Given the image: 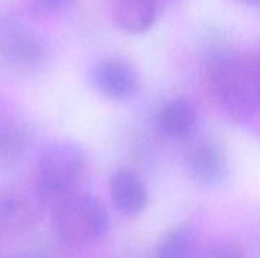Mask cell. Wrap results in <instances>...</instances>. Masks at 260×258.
<instances>
[{
    "instance_id": "14",
    "label": "cell",
    "mask_w": 260,
    "mask_h": 258,
    "mask_svg": "<svg viewBox=\"0 0 260 258\" xmlns=\"http://www.w3.org/2000/svg\"><path fill=\"white\" fill-rule=\"evenodd\" d=\"M238 2L248 8H260V0H238Z\"/></svg>"
},
{
    "instance_id": "1",
    "label": "cell",
    "mask_w": 260,
    "mask_h": 258,
    "mask_svg": "<svg viewBox=\"0 0 260 258\" xmlns=\"http://www.w3.org/2000/svg\"><path fill=\"white\" fill-rule=\"evenodd\" d=\"M213 97L219 108L235 120L260 111V50L224 56L216 61L210 76Z\"/></svg>"
},
{
    "instance_id": "7",
    "label": "cell",
    "mask_w": 260,
    "mask_h": 258,
    "mask_svg": "<svg viewBox=\"0 0 260 258\" xmlns=\"http://www.w3.org/2000/svg\"><path fill=\"white\" fill-rule=\"evenodd\" d=\"M110 195L114 208L123 216H137L148 205V189L131 169L120 167L110 178Z\"/></svg>"
},
{
    "instance_id": "10",
    "label": "cell",
    "mask_w": 260,
    "mask_h": 258,
    "mask_svg": "<svg viewBox=\"0 0 260 258\" xmlns=\"http://www.w3.org/2000/svg\"><path fill=\"white\" fill-rule=\"evenodd\" d=\"M197 122V105L186 97H178L166 102L157 116V125L160 132L175 140H183L189 137L193 132Z\"/></svg>"
},
{
    "instance_id": "4",
    "label": "cell",
    "mask_w": 260,
    "mask_h": 258,
    "mask_svg": "<svg viewBox=\"0 0 260 258\" xmlns=\"http://www.w3.org/2000/svg\"><path fill=\"white\" fill-rule=\"evenodd\" d=\"M47 59V44L35 32L26 27H9L0 38V61L9 70L30 73Z\"/></svg>"
},
{
    "instance_id": "13",
    "label": "cell",
    "mask_w": 260,
    "mask_h": 258,
    "mask_svg": "<svg viewBox=\"0 0 260 258\" xmlns=\"http://www.w3.org/2000/svg\"><path fill=\"white\" fill-rule=\"evenodd\" d=\"M70 2L73 0H37V3L44 8V9H49V11H58V9H62L64 6H67Z\"/></svg>"
},
{
    "instance_id": "2",
    "label": "cell",
    "mask_w": 260,
    "mask_h": 258,
    "mask_svg": "<svg viewBox=\"0 0 260 258\" xmlns=\"http://www.w3.org/2000/svg\"><path fill=\"white\" fill-rule=\"evenodd\" d=\"M87 173V155L72 141H53L37 158L35 190L41 201L52 205L73 193Z\"/></svg>"
},
{
    "instance_id": "3",
    "label": "cell",
    "mask_w": 260,
    "mask_h": 258,
    "mask_svg": "<svg viewBox=\"0 0 260 258\" xmlns=\"http://www.w3.org/2000/svg\"><path fill=\"white\" fill-rule=\"evenodd\" d=\"M52 225L66 245L87 246L105 237L110 214L98 198L78 192L52 205Z\"/></svg>"
},
{
    "instance_id": "11",
    "label": "cell",
    "mask_w": 260,
    "mask_h": 258,
    "mask_svg": "<svg viewBox=\"0 0 260 258\" xmlns=\"http://www.w3.org/2000/svg\"><path fill=\"white\" fill-rule=\"evenodd\" d=\"M200 242L193 228L178 225L168 230L157 243L154 258H198Z\"/></svg>"
},
{
    "instance_id": "8",
    "label": "cell",
    "mask_w": 260,
    "mask_h": 258,
    "mask_svg": "<svg viewBox=\"0 0 260 258\" xmlns=\"http://www.w3.org/2000/svg\"><path fill=\"white\" fill-rule=\"evenodd\" d=\"M29 141V126L17 109L0 99V167L14 166Z\"/></svg>"
},
{
    "instance_id": "12",
    "label": "cell",
    "mask_w": 260,
    "mask_h": 258,
    "mask_svg": "<svg viewBox=\"0 0 260 258\" xmlns=\"http://www.w3.org/2000/svg\"><path fill=\"white\" fill-rule=\"evenodd\" d=\"M206 258H247V254L238 243L219 242L209 249Z\"/></svg>"
},
{
    "instance_id": "5",
    "label": "cell",
    "mask_w": 260,
    "mask_h": 258,
    "mask_svg": "<svg viewBox=\"0 0 260 258\" xmlns=\"http://www.w3.org/2000/svg\"><path fill=\"white\" fill-rule=\"evenodd\" d=\"M91 82L94 88L107 99L123 102L140 91V76L137 70L120 58H105L91 68Z\"/></svg>"
},
{
    "instance_id": "6",
    "label": "cell",
    "mask_w": 260,
    "mask_h": 258,
    "mask_svg": "<svg viewBox=\"0 0 260 258\" xmlns=\"http://www.w3.org/2000/svg\"><path fill=\"white\" fill-rule=\"evenodd\" d=\"M186 160L190 179L201 187H216L227 176V157L213 140H201L193 144Z\"/></svg>"
},
{
    "instance_id": "9",
    "label": "cell",
    "mask_w": 260,
    "mask_h": 258,
    "mask_svg": "<svg viewBox=\"0 0 260 258\" xmlns=\"http://www.w3.org/2000/svg\"><path fill=\"white\" fill-rule=\"evenodd\" d=\"M158 3L160 0H111L113 21L126 33H145L157 20Z\"/></svg>"
}]
</instances>
